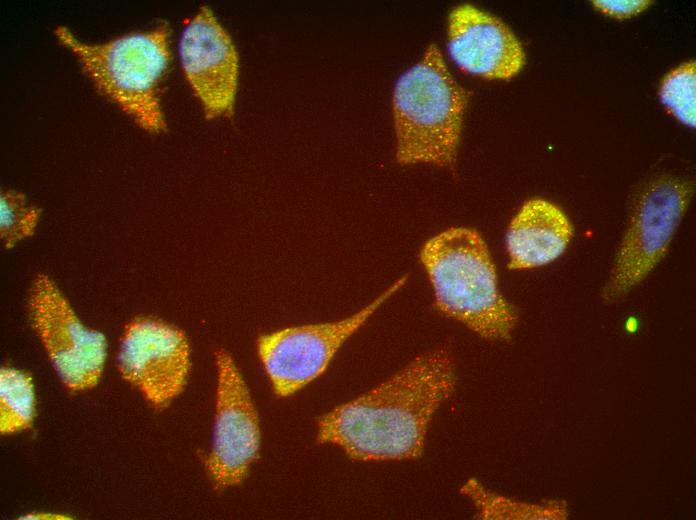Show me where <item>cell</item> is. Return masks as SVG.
<instances>
[{
	"label": "cell",
	"mask_w": 696,
	"mask_h": 520,
	"mask_svg": "<svg viewBox=\"0 0 696 520\" xmlns=\"http://www.w3.org/2000/svg\"><path fill=\"white\" fill-rule=\"evenodd\" d=\"M452 353L441 346L418 355L360 396L317 422V441L340 447L355 461L421 457L429 425L456 386Z\"/></svg>",
	"instance_id": "1"
},
{
	"label": "cell",
	"mask_w": 696,
	"mask_h": 520,
	"mask_svg": "<svg viewBox=\"0 0 696 520\" xmlns=\"http://www.w3.org/2000/svg\"><path fill=\"white\" fill-rule=\"evenodd\" d=\"M419 260L431 284L434 305L488 341H509L518 313L498 288V279L482 235L469 227H450L429 238Z\"/></svg>",
	"instance_id": "2"
},
{
	"label": "cell",
	"mask_w": 696,
	"mask_h": 520,
	"mask_svg": "<svg viewBox=\"0 0 696 520\" xmlns=\"http://www.w3.org/2000/svg\"><path fill=\"white\" fill-rule=\"evenodd\" d=\"M468 93L435 44L397 80L392 97L395 157L401 165H455Z\"/></svg>",
	"instance_id": "3"
},
{
	"label": "cell",
	"mask_w": 696,
	"mask_h": 520,
	"mask_svg": "<svg viewBox=\"0 0 696 520\" xmlns=\"http://www.w3.org/2000/svg\"><path fill=\"white\" fill-rule=\"evenodd\" d=\"M58 41L77 57L98 91L151 133L166 129L160 83L171 53L169 27L124 34L102 43H86L67 27L55 29Z\"/></svg>",
	"instance_id": "4"
},
{
	"label": "cell",
	"mask_w": 696,
	"mask_h": 520,
	"mask_svg": "<svg viewBox=\"0 0 696 520\" xmlns=\"http://www.w3.org/2000/svg\"><path fill=\"white\" fill-rule=\"evenodd\" d=\"M402 275L357 312L336 321L290 326L261 334L257 353L273 391L289 397L325 373L336 353L408 281Z\"/></svg>",
	"instance_id": "5"
},
{
	"label": "cell",
	"mask_w": 696,
	"mask_h": 520,
	"mask_svg": "<svg viewBox=\"0 0 696 520\" xmlns=\"http://www.w3.org/2000/svg\"><path fill=\"white\" fill-rule=\"evenodd\" d=\"M693 190L691 180L665 175L640 193L601 292L605 301L626 295L664 258Z\"/></svg>",
	"instance_id": "6"
},
{
	"label": "cell",
	"mask_w": 696,
	"mask_h": 520,
	"mask_svg": "<svg viewBox=\"0 0 696 520\" xmlns=\"http://www.w3.org/2000/svg\"><path fill=\"white\" fill-rule=\"evenodd\" d=\"M31 326L63 384L74 391L97 385L105 366L103 333L84 325L49 276L39 274L28 297Z\"/></svg>",
	"instance_id": "7"
},
{
	"label": "cell",
	"mask_w": 696,
	"mask_h": 520,
	"mask_svg": "<svg viewBox=\"0 0 696 520\" xmlns=\"http://www.w3.org/2000/svg\"><path fill=\"white\" fill-rule=\"evenodd\" d=\"M217 387L207 473L217 489L241 484L257 460L261 445L258 413L234 358L225 349L215 353Z\"/></svg>",
	"instance_id": "8"
},
{
	"label": "cell",
	"mask_w": 696,
	"mask_h": 520,
	"mask_svg": "<svg viewBox=\"0 0 696 520\" xmlns=\"http://www.w3.org/2000/svg\"><path fill=\"white\" fill-rule=\"evenodd\" d=\"M119 372L154 407L168 406L184 390L191 368L185 333L154 317H136L124 328Z\"/></svg>",
	"instance_id": "9"
},
{
	"label": "cell",
	"mask_w": 696,
	"mask_h": 520,
	"mask_svg": "<svg viewBox=\"0 0 696 520\" xmlns=\"http://www.w3.org/2000/svg\"><path fill=\"white\" fill-rule=\"evenodd\" d=\"M178 51L184 76L205 117L230 116L238 87V52L208 6H202L184 27Z\"/></svg>",
	"instance_id": "10"
},
{
	"label": "cell",
	"mask_w": 696,
	"mask_h": 520,
	"mask_svg": "<svg viewBox=\"0 0 696 520\" xmlns=\"http://www.w3.org/2000/svg\"><path fill=\"white\" fill-rule=\"evenodd\" d=\"M447 47L461 70L489 80H508L525 64L524 49L511 29L470 4L458 5L449 13Z\"/></svg>",
	"instance_id": "11"
},
{
	"label": "cell",
	"mask_w": 696,
	"mask_h": 520,
	"mask_svg": "<svg viewBox=\"0 0 696 520\" xmlns=\"http://www.w3.org/2000/svg\"><path fill=\"white\" fill-rule=\"evenodd\" d=\"M573 237V227L555 204L540 198L526 201L505 235L510 270L547 265L557 259Z\"/></svg>",
	"instance_id": "12"
},
{
	"label": "cell",
	"mask_w": 696,
	"mask_h": 520,
	"mask_svg": "<svg viewBox=\"0 0 696 520\" xmlns=\"http://www.w3.org/2000/svg\"><path fill=\"white\" fill-rule=\"evenodd\" d=\"M460 493L476 509V518L482 520H564L568 507L564 500L527 503L507 498L486 489L475 478L468 479Z\"/></svg>",
	"instance_id": "13"
},
{
	"label": "cell",
	"mask_w": 696,
	"mask_h": 520,
	"mask_svg": "<svg viewBox=\"0 0 696 520\" xmlns=\"http://www.w3.org/2000/svg\"><path fill=\"white\" fill-rule=\"evenodd\" d=\"M35 412V391L30 375L13 367H2L0 370L1 434H15L30 428Z\"/></svg>",
	"instance_id": "14"
},
{
	"label": "cell",
	"mask_w": 696,
	"mask_h": 520,
	"mask_svg": "<svg viewBox=\"0 0 696 520\" xmlns=\"http://www.w3.org/2000/svg\"><path fill=\"white\" fill-rule=\"evenodd\" d=\"M41 208L22 192L3 189L0 194V236L6 249L31 237L39 224Z\"/></svg>",
	"instance_id": "15"
},
{
	"label": "cell",
	"mask_w": 696,
	"mask_h": 520,
	"mask_svg": "<svg viewBox=\"0 0 696 520\" xmlns=\"http://www.w3.org/2000/svg\"><path fill=\"white\" fill-rule=\"evenodd\" d=\"M659 96L665 107L683 124H696V65L687 61L662 80Z\"/></svg>",
	"instance_id": "16"
},
{
	"label": "cell",
	"mask_w": 696,
	"mask_h": 520,
	"mask_svg": "<svg viewBox=\"0 0 696 520\" xmlns=\"http://www.w3.org/2000/svg\"><path fill=\"white\" fill-rule=\"evenodd\" d=\"M593 6L599 12L616 19H627L644 12L653 2L647 0H596Z\"/></svg>",
	"instance_id": "17"
},
{
	"label": "cell",
	"mask_w": 696,
	"mask_h": 520,
	"mask_svg": "<svg viewBox=\"0 0 696 520\" xmlns=\"http://www.w3.org/2000/svg\"><path fill=\"white\" fill-rule=\"evenodd\" d=\"M21 520H53V519H71V517L59 513L51 512H31L19 517Z\"/></svg>",
	"instance_id": "18"
}]
</instances>
